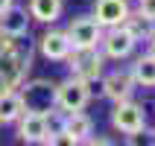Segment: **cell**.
Wrapping results in <instances>:
<instances>
[{
	"instance_id": "1",
	"label": "cell",
	"mask_w": 155,
	"mask_h": 146,
	"mask_svg": "<svg viewBox=\"0 0 155 146\" xmlns=\"http://www.w3.org/2000/svg\"><path fill=\"white\" fill-rule=\"evenodd\" d=\"M18 94H21V99H24L26 111L47 114L50 108H56V82H50V79H29V82H21Z\"/></svg>"
},
{
	"instance_id": "2",
	"label": "cell",
	"mask_w": 155,
	"mask_h": 146,
	"mask_svg": "<svg viewBox=\"0 0 155 146\" xmlns=\"http://www.w3.org/2000/svg\"><path fill=\"white\" fill-rule=\"evenodd\" d=\"M91 102V85L82 79L70 76L64 82H56V108L64 114L85 111V105Z\"/></svg>"
},
{
	"instance_id": "3",
	"label": "cell",
	"mask_w": 155,
	"mask_h": 146,
	"mask_svg": "<svg viewBox=\"0 0 155 146\" xmlns=\"http://www.w3.org/2000/svg\"><path fill=\"white\" fill-rule=\"evenodd\" d=\"M73 50H97L103 41V26L94 21V15H76L64 29Z\"/></svg>"
},
{
	"instance_id": "4",
	"label": "cell",
	"mask_w": 155,
	"mask_h": 146,
	"mask_svg": "<svg viewBox=\"0 0 155 146\" xmlns=\"http://www.w3.org/2000/svg\"><path fill=\"white\" fill-rule=\"evenodd\" d=\"M26 70H29V50L24 53V47L0 53V88H21V82H26Z\"/></svg>"
},
{
	"instance_id": "5",
	"label": "cell",
	"mask_w": 155,
	"mask_h": 146,
	"mask_svg": "<svg viewBox=\"0 0 155 146\" xmlns=\"http://www.w3.org/2000/svg\"><path fill=\"white\" fill-rule=\"evenodd\" d=\"M68 67H70V73L76 79H82V82H97V79L103 76V61H105V56L100 53V47L97 50H70V56L68 59Z\"/></svg>"
},
{
	"instance_id": "6",
	"label": "cell",
	"mask_w": 155,
	"mask_h": 146,
	"mask_svg": "<svg viewBox=\"0 0 155 146\" xmlns=\"http://www.w3.org/2000/svg\"><path fill=\"white\" fill-rule=\"evenodd\" d=\"M111 126L123 135H132V131H140L147 126V111L143 105L132 102V99H123V102H114L111 111Z\"/></svg>"
},
{
	"instance_id": "7",
	"label": "cell",
	"mask_w": 155,
	"mask_h": 146,
	"mask_svg": "<svg viewBox=\"0 0 155 146\" xmlns=\"http://www.w3.org/2000/svg\"><path fill=\"white\" fill-rule=\"evenodd\" d=\"M100 47H103L100 53H103L105 59L123 61V59H129L132 53H135L138 41H135L123 26H111V29H103V41H100Z\"/></svg>"
},
{
	"instance_id": "8",
	"label": "cell",
	"mask_w": 155,
	"mask_h": 146,
	"mask_svg": "<svg viewBox=\"0 0 155 146\" xmlns=\"http://www.w3.org/2000/svg\"><path fill=\"white\" fill-rule=\"evenodd\" d=\"M100 88H103V96H108L111 102H123L132 96V91L138 85H135L129 70H111V73L100 76Z\"/></svg>"
},
{
	"instance_id": "9",
	"label": "cell",
	"mask_w": 155,
	"mask_h": 146,
	"mask_svg": "<svg viewBox=\"0 0 155 146\" xmlns=\"http://www.w3.org/2000/svg\"><path fill=\"white\" fill-rule=\"evenodd\" d=\"M129 0H94V21L103 29H111V26H120L126 18H129Z\"/></svg>"
},
{
	"instance_id": "10",
	"label": "cell",
	"mask_w": 155,
	"mask_h": 146,
	"mask_svg": "<svg viewBox=\"0 0 155 146\" xmlns=\"http://www.w3.org/2000/svg\"><path fill=\"white\" fill-rule=\"evenodd\" d=\"M70 41L68 35H64V29H47V32L38 38V53H41L47 61H64L70 56Z\"/></svg>"
},
{
	"instance_id": "11",
	"label": "cell",
	"mask_w": 155,
	"mask_h": 146,
	"mask_svg": "<svg viewBox=\"0 0 155 146\" xmlns=\"http://www.w3.org/2000/svg\"><path fill=\"white\" fill-rule=\"evenodd\" d=\"M15 123H18V140H21V143H44V140H47V123H44V114L24 111Z\"/></svg>"
},
{
	"instance_id": "12",
	"label": "cell",
	"mask_w": 155,
	"mask_h": 146,
	"mask_svg": "<svg viewBox=\"0 0 155 146\" xmlns=\"http://www.w3.org/2000/svg\"><path fill=\"white\" fill-rule=\"evenodd\" d=\"M0 32L15 35V38H24V35L29 32V12H26V6L12 3V6L0 15Z\"/></svg>"
},
{
	"instance_id": "13",
	"label": "cell",
	"mask_w": 155,
	"mask_h": 146,
	"mask_svg": "<svg viewBox=\"0 0 155 146\" xmlns=\"http://www.w3.org/2000/svg\"><path fill=\"white\" fill-rule=\"evenodd\" d=\"M26 12H29V21H38V24H56L64 12V0H29L26 3Z\"/></svg>"
},
{
	"instance_id": "14",
	"label": "cell",
	"mask_w": 155,
	"mask_h": 146,
	"mask_svg": "<svg viewBox=\"0 0 155 146\" xmlns=\"http://www.w3.org/2000/svg\"><path fill=\"white\" fill-rule=\"evenodd\" d=\"M129 73H132V79H135V85H140V88H155V56H152V53L138 56V59L132 61Z\"/></svg>"
},
{
	"instance_id": "15",
	"label": "cell",
	"mask_w": 155,
	"mask_h": 146,
	"mask_svg": "<svg viewBox=\"0 0 155 146\" xmlns=\"http://www.w3.org/2000/svg\"><path fill=\"white\" fill-rule=\"evenodd\" d=\"M61 129L68 131L73 140L82 143V140H88L94 135V120H91L85 111H73V114H64V126H61Z\"/></svg>"
},
{
	"instance_id": "16",
	"label": "cell",
	"mask_w": 155,
	"mask_h": 146,
	"mask_svg": "<svg viewBox=\"0 0 155 146\" xmlns=\"http://www.w3.org/2000/svg\"><path fill=\"white\" fill-rule=\"evenodd\" d=\"M24 99L15 88H3L0 91V123H15L21 114H24Z\"/></svg>"
},
{
	"instance_id": "17",
	"label": "cell",
	"mask_w": 155,
	"mask_h": 146,
	"mask_svg": "<svg viewBox=\"0 0 155 146\" xmlns=\"http://www.w3.org/2000/svg\"><path fill=\"white\" fill-rule=\"evenodd\" d=\"M123 29L135 38V41H149V35H152V24H147L140 15H135V12H129V18L123 21Z\"/></svg>"
},
{
	"instance_id": "18",
	"label": "cell",
	"mask_w": 155,
	"mask_h": 146,
	"mask_svg": "<svg viewBox=\"0 0 155 146\" xmlns=\"http://www.w3.org/2000/svg\"><path fill=\"white\" fill-rule=\"evenodd\" d=\"M126 146H155V129H143L126 135Z\"/></svg>"
},
{
	"instance_id": "19",
	"label": "cell",
	"mask_w": 155,
	"mask_h": 146,
	"mask_svg": "<svg viewBox=\"0 0 155 146\" xmlns=\"http://www.w3.org/2000/svg\"><path fill=\"white\" fill-rule=\"evenodd\" d=\"M44 146H79V140H73L64 129H59V131H53V135H47Z\"/></svg>"
},
{
	"instance_id": "20",
	"label": "cell",
	"mask_w": 155,
	"mask_h": 146,
	"mask_svg": "<svg viewBox=\"0 0 155 146\" xmlns=\"http://www.w3.org/2000/svg\"><path fill=\"white\" fill-rule=\"evenodd\" d=\"M44 123H47V135L59 131L61 126H64V111H59V108H50V111L44 114Z\"/></svg>"
},
{
	"instance_id": "21",
	"label": "cell",
	"mask_w": 155,
	"mask_h": 146,
	"mask_svg": "<svg viewBox=\"0 0 155 146\" xmlns=\"http://www.w3.org/2000/svg\"><path fill=\"white\" fill-rule=\"evenodd\" d=\"M135 15H140L147 24L155 26V0H138V12Z\"/></svg>"
},
{
	"instance_id": "22",
	"label": "cell",
	"mask_w": 155,
	"mask_h": 146,
	"mask_svg": "<svg viewBox=\"0 0 155 146\" xmlns=\"http://www.w3.org/2000/svg\"><path fill=\"white\" fill-rule=\"evenodd\" d=\"M79 146H114V140H108V138H94V135H91V138L82 140Z\"/></svg>"
},
{
	"instance_id": "23",
	"label": "cell",
	"mask_w": 155,
	"mask_h": 146,
	"mask_svg": "<svg viewBox=\"0 0 155 146\" xmlns=\"http://www.w3.org/2000/svg\"><path fill=\"white\" fill-rule=\"evenodd\" d=\"M12 3H15V0H0V15H3V12H6V9L12 6Z\"/></svg>"
},
{
	"instance_id": "24",
	"label": "cell",
	"mask_w": 155,
	"mask_h": 146,
	"mask_svg": "<svg viewBox=\"0 0 155 146\" xmlns=\"http://www.w3.org/2000/svg\"><path fill=\"white\" fill-rule=\"evenodd\" d=\"M149 44H152V56H155V26H152V35H149Z\"/></svg>"
},
{
	"instance_id": "25",
	"label": "cell",
	"mask_w": 155,
	"mask_h": 146,
	"mask_svg": "<svg viewBox=\"0 0 155 146\" xmlns=\"http://www.w3.org/2000/svg\"><path fill=\"white\" fill-rule=\"evenodd\" d=\"M0 91H3V88H0Z\"/></svg>"
}]
</instances>
